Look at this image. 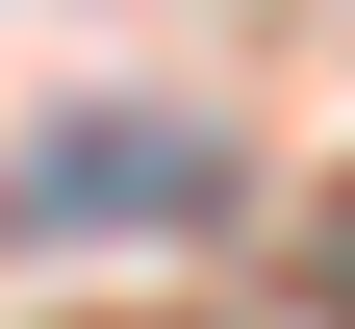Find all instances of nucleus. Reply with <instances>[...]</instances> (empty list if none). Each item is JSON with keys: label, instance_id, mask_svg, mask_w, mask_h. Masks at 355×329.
<instances>
[{"label": "nucleus", "instance_id": "nucleus-1", "mask_svg": "<svg viewBox=\"0 0 355 329\" xmlns=\"http://www.w3.org/2000/svg\"><path fill=\"white\" fill-rule=\"evenodd\" d=\"M229 203V127H178V102H102L26 152V228H203Z\"/></svg>", "mask_w": 355, "mask_h": 329}, {"label": "nucleus", "instance_id": "nucleus-2", "mask_svg": "<svg viewBox=\"0 0 355 329\" xmlns=\"http://www.w3.org/2000/svg\"><path fill=\"white\" fill-rule=\"evenodd\" d=\"M304 304L355 329V177H330V203H304Z\"/></svg>", "mask_w": 355, "mask_h": 329}]
</instances>
